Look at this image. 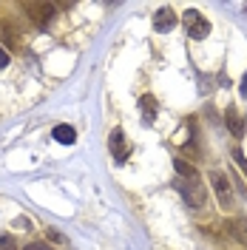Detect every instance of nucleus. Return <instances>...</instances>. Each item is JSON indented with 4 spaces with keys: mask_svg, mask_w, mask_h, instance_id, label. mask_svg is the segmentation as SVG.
I'll return each mask as SVG.
<instances>
[{
    "mask_svg": "<svg viewBox=\"0 0 247 250\" xmlns=\"http://www.w3.org/2000/svg\"><path fill=\"white\" fill-rule=\"evenodd\" d=\"M173 188L182 193V199L187 202V208H205V202H207V190H205L199 176H190V179L179 176V179L173 182Z\"/></svg>",
    "mask_w": 247,
    "mask_h": 250,
    "instance_id": "obj_1",
    "label": "nucleus"
},
{
    "mask_svg": "<svg viewBox=\"0 0 247 250\" xmlns=\"http://www.w3.org/2000/svg\"><path fill=\"white\" fill-rule=\"evenodd\" d=\"M26 12L37 26H48L57 15V6L54 3H26Z\"/></svg>",
    "mask_w": 247,
    "mask_h": 250,
    "instance_id": "obj_2",
    "label": "nucleus"
},
{
    "mask_svg": "<svg viewBox=\"0 0 247 250\" xmlns=\"http://www.w3.org/2000/svg\"><path fill=\"white\" fill-rule=\"evenodd\" d=\"M210 185L216 190V199L222 208H233V188H230V179L222 176V173H210Z\"/></svg>",
    "mask_w": 247,
    "mask_h": 250,
    "instance_id": "obj_3",
    "label": "nucleus"
},
{
    "mask_svg": "<svg viewBox=\"0 0 247 250\" xmlns=\"http://www.w3.org/2000/svg\"><path fill=\"white\" fill-rule=\"evenodd\" d=\"M176 23H179V17L173 15V9H168V6H165V9H159V12H156V17H154V29L159 31V34L170 31Z\"/></svg>",
    "mask_w": 247,
    "mask_h": 250,
    "instance_id": "obj_4",
    "label": "nucleus"
},
{
    "mask_svg": "<svg viewBox=\"0 0 247 250\" xmlns=\"http://www.w3.org/2000/svg\"><path fill=\"white\" fill-rule=\"evenodd\" d=\"M111 154L117 156V162H125L128 159V145H125L123 128H114L111 131Z\"/></svg>",
    "mask_w": 247,
    "mask_h": 250,
    "instance_id": "obj_5",
    "label": "nucleus"
},
{
    "mask_svg": "<svg viewBox=\"0 0 247 250\" xmlns=\"http://www.w3.org/2000/svg\"><path fill=\"white\" fill-rule=\"evenodd\" d=\"M225 123H227V128H230V134L236 137V140H242V137H245V120H242V114H239L236 108L225 111Z\"/></svg>",
    "mask_w": 247,
    "mask_h": 250,
    "instance_id": "obj_6",
    "label": "nucleus"
},
{
    "mask_svg": "<svg viewBox=\"0 0 247 250\" xmlns=\"http://www.w3.org/2000/svg\"><path fill=\"white\" fill-rule=\"evenodd\" d=\"M139 111H142V120H145V123H154L156 111H159L154 94H142V97H139Z\"/></svg>",
    "mask_w": 247,
    "mask_h": 250,
    "instance_id": "obj_7",
    "label": "nucleus"
},
{
    "mask_svg": "<svg viewBox=\"0 0 247 250\" xmlns=\"http://www.w3.org/2000/svg\"><path fill=\"white\" fill-rule=\"evenodd\" d=\"M227 228V233L233 239H239L242 245H247V219H230V222H222Z\"/></svg>",
    "mask_w": 247,
    "mask_h": 250,
    "instance_id": "obj_8",
    "label": "nucleus"
},
{
    "mask_svg": "<svg viewBox=\"0 0 247 250\" xmlns=\"http://www.w3.org/2000/svg\"><path fill=\"white\" fill-rule=\"evenodd\" d=\"M54 140L62 142V145H74V142H77V131H74L71 125H57V128H54Z\"/></svg>",
    "mask_w": 247,
    "mask_h": 250,
    "instance_id": "obj_9",
    "label": "nucleus"
},
{
    "mask_svg": "<svg viewBox=\"0 0 247 250\" xmlns=\"http://www.w3.org/2000/svg\"><path fill=\"white\" fill-rule=\"evenodd\" d=\"M3 43H6V46L12 48V51H17V48H20V34H17V31L12 29L9 23L3 26Z\"/></svg>",
    "mask_w": 247,
    "mask_h": 250,
    "instance_id": "obj_10",
    "label": "nucleus"
},
{
    "mask_svg": "<svg viewBox=\"0 0 247 250\" xmlns=\"http://www.w3.org/2000/svg\"><path fill=\"white\" fill-rule=\"evenodd\" d=\"M173 168H176V173H179V176H185V179H190V176H199V173H196V168H193V165H187L185 159H179V156L173 159Z\"/></svg>",
    "mask_w": 247,
    "mask_h": 250,
    "instance_id": "obj_11",
    "label": "nucleus"
},
{
    "mask_svg": "<svg viewBox=\"0 0 247 250\" xmlns=\"http://www.w3.org/2000/svg\"><path fill=\"white\" fill-rule=\"evenodd\" d=\"M207 34H210V23H207V20L202 17L199 23H196V26L190 29V37H193V40H202V37H207Z\"/></svg>",
    "mask_w": 247,
    "mask_h": 250,
    "instance_id": "obj_12",
    "label": "nucleus"
},
{
    "mask_svg": "<svg viewBox=\"0 0 247 250\" xmlns=\"http://www.w3.org/2000/svg\"><path fill=\"white\" fill-rule=\"evenodd\" d=\"M199 20H202V15L196 12V9H187L185 15H182V26H187V31H190L196 23H199Z\"/></svg>",
    "mask_w": 247,
    "mask_h": 250,
    "instance_id": "obj_13",
    "label": "nucleus"
},
{
    "mask_svg": "<svg viewBox=\"0 0 247 250\" xmlns=\"http://www.w3.org/2000/svg\"><path fill=\"white\" fill-rule=\"evenodd\" d=\"M0 250H17V242L12 239V236H0Z\"/></svg>",
    "mask_w": 247,
    "mask_h": 250,
    "instance_id": "obj_14",
    "label": "nucleus"
},
{
    "mask_svg": "<svg viewBox=\"0 0 247 250\" xmlns=\"http://www.w3.org/2000/svg\"><path fill=\"white\" fill-rule=\"evenodd\" d=\"M15 228H17V230H29L31 225H29V219H26V216H17L15 219Z\"/></svg>",
    "mask_w": 247,
    "mask_h": 250,
    "instance_id": "obj_15",
    "label": "nucleus"
},
{
    "mask_svg": "<svg viewBox=\"0 0 247 250\" xmlns=\"http://www.w3.org/2000/svg\"><path fill=\"white\" fill-rule=\"evenodd\" d=\"M233 159H236V162L242 165V171L247 173V159H245V154H242V151H233Z\"/></svg>",
    "mask_w": 247,
    "mask_h": 250,
    "instance_id": "obj_16",
    "label": "nucleus"
},
{
    "mask_svg": "<svg viewBox=\"0 0 247 250\" xmlns=\"http://www.w3.org/2000/svg\"><path fill=\"white\" fill-rule=\"evenodd\" d=\"M23 250H51V248H48L46 242H31V245H26Z\"/></svg>",
    "mask_w": 247,
    "mask_h": 250,
    "instance_id": "obj_17",
    "label": "nucleus"
},
{
    "mask_svg": "<svg viewBox=\"0 0 247 250\" xmlns=\"http://www.w3.org/2000/svg\"><path fill=\"white\" fill-rule=\"evenodd\" d=\"M6 65H9V51L0 46V68H6Z\"/></svg>",
    "mask_w": 247,
    "mask_h": 250,
    "instance_id": "obj_18",
    "label": "nucleus"
},
{
    "mask_svg": "<svg viewBox=\"0 0 247 250\" xmlns=\"http://www.w3.org/2000/svg\"><path fill=\"white\" fill-rule=\"evenodd\" d=\"M48 239H51V242H65V239H62L57 230H48Z\"/></svg>",
    "mask_w": 247,
    "mask_h": 250,
    "instance_id": "obj_19",
    "label": "nucleus"
},
{
    "mask_svg": "<svg viewBox=\"0 0 247 250\" xmlns=\"http://www.w3.org/2000/svg\"><path fill=\"white\" fill-rule=\"evenodd\" d=\"M242 94H245V97H247V74H245V77H242Z\"/></svg>",
    "mask_w": 247,
    "mask_h": 250,
    "instance_id": "obj_20",
    "label": "nucleus"
}]
</instances>
